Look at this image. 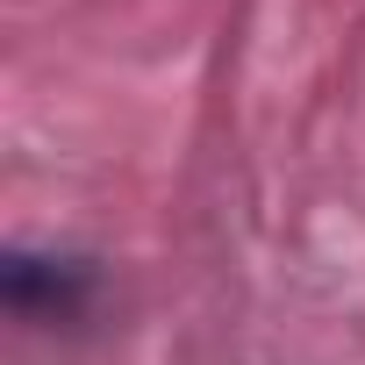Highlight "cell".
Listing matches in <instances>:
<instances>
[{"label": "cell", "mask_w": 365, "mask_h": 365, "mask_svg": "<svg viewBox=\"0 0 365 365\" xmlns=\"http://www.w3.org/2000/svg\"><path fill=\"white\" fill-rule=\"evenodd\" d=\"M0 294H8L15 315H72L86 301V265H58V258L15 251L0 265Z\"/></svg>", "instance_id": "obj_1"}]
</instances>
